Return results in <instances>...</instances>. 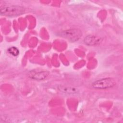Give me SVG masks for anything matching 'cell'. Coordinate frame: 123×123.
I'll return each instance as SVG.
<instances>
[{"label":"cell","instance_id":"obj_1","mask_svg":"<svg viewBox=\"0 0 123 123\" xmlns=\"http://www.w3.org/2000/svg\"><path fill=\"white\" fill-rule=\"evenodd\" d=\"M25 9L19 6H10L2 7L0 9V13L8 16H15L23 14Z\"/></svg>","mask_w":123,"mask_h":123},{"label":"cell","instance_id":"obj_2","mask_svg":"<svg viewBox=\"0 0 123 123\" xmlns=\"http://www.w3.org/2000/svg\"><path fill=\"white\" fill-rule=\"evenodd\" d=\"M115 85V80L112 78L108 77L96 81L92 84V87L97 89H103L112 87Z\"/></svg>","mask_w":123,"mask_h":123},{"label":"cell","instance_id":"obj_3","mask_svg":"<svg viewBox=\"0 0 123 123\" xmlns=\"http://www.w3.org/2000/svg\"><path fill=\"white\" fill-rule=\"evenodd\" d=\"M60 35L70 41L74 42L82 36V32L78 29H71L62 32Z\"/></svg>","mask_w":123,"mask_h":123},{"label":"cell","instance_id":"obj_4","mask_svg":"<svg viewBox=\"0 0 123 123\" xmlns=\"http://www.w3.org/2000/svg\"><path fill=\"white\" fill-rule=\"evenodd\" d=\"M49 73L47 71H41L39 72H32L30 73V77L36 80H42L49 75Z\"/></svg>","mask_w":123,"mask_h":123},{"label":"cell","instance_id":"obj_5","mask_svg":"<svg viewBox=\"0 0 123 123\" xmlns=\"http://www.w3.org/2000/svg\"><path fill=\"white\" fill-rule=\"evenodd\" d=\"M99 39L98 38L94 36L89 35L87 36L85 40V43L88 45H94L99 42Z\"/></svg>","mask_w":123,"mask_h":123},{"label":"cell","instance_id":"obj_6","mask_svg":"<svg viewBox=\"0 0 123 123\" xmlns=\"http://www.w3.org/2000/svg\"><path fill=\"white\" fill-rule=\"evenodd\" d=\"M8 51L10 54L12 55L13 56H17L19 54V51L18 49L14 47H12L9 48L8 49Z\"/></svg>","mask_w":123,"mask_h":123},{"label":"cell","instance_id":"obj_7","mask_svg":"<svg viewBox=\"0 0 123 123\" xmlns=\"http://www.w3.org/2000/svg\"><path fill=\"white\" fill-rule=\"evenodd\" d=\"M61 91L65 93H75L77 92V90L73 87H62Z\"/></svg>","mask_w":123,"mask_h":123}]
</instances>
